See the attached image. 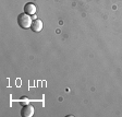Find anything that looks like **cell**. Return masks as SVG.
<instances>
[{
  "label": "cell",
  "mask_w": 122,
  "mask_h": 117,
  "mask_svg": "<svg viewBox=\"0 0 122 117\" xmlns=\"http://www.w3.org/2000/svg\"><path fill=\"white\" fill-rule=\"evenodd\" d=\"M18 23H19V26H21L22 28H30L32 26V23H33V20L30 18V15L26 14L25 12L24 13H21L19 14L18 17Z\"/></svg>",
  "instance_id": "1"
},
{
  "label": "cell",
  "mask_w": 122,
  "mask_h": 117,
  "mask_svg": "<svg viewBox=\"0 0 122 117\" xmlns=\"http://www.w3.org/2000/svg\"><path fill=\"white\" fill-rule=\"evenodd\" d=\"M34 112H35V110H34L33 105L27 104L24 105L23 108L21 110V115H22V117H32L34 115Z\"/></svg>",
  "instance_id": "2"
},
{
  "label": "cell",
  "mask_w": 122,
  "mask_h": 117,
  "mask_svg": "<svg viewBox=\"0 0 122 117\" xmlns=\"http://www.w3.org/2000/svg\"><path fill=\"white\" fill-rule=\"evenodd\" d=\"M32 31L35 32V33H38V32H41L43 30V21L39 20V19H36V20L33 21L32 23V26H30Z\"/></svg>",
  "instance_id": "3"
},
{
  "label": "cell",
  "mask_w": 122,
  "mask_h": 117,
  "mask_svg": "<svg viewBox=\"0 0 122 117\" xmlns=\"http://www.w3.org/2000/svg\"><path fill=\"white\" fill-rule=\"evenodd\" d=\"M36 10H37L36 6L32 2H28L24 6V12L28 15H34L36 13Z\"/></svg>",
  "instance_id": "4"
}]
</instances>
